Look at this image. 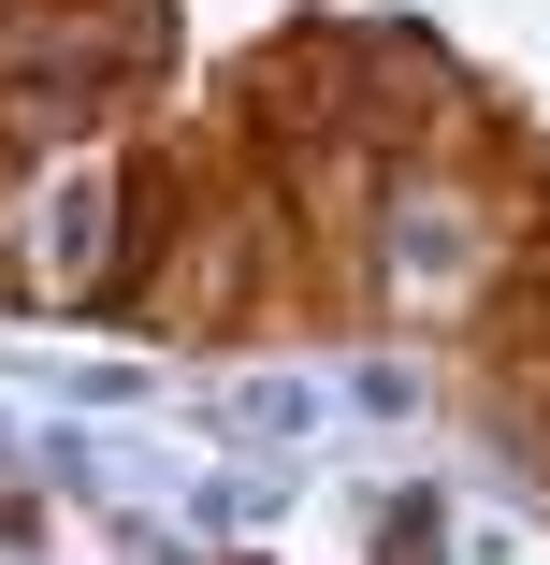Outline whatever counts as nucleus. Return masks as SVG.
<instances>
[{
    "label": "nucleus",
    "instance_id": "obj_1",
    "mask_svg": "<svg viewBox=\"0 0 550 565\" xmlns=\"http://www.w3.org/2000/svg\"><path fill=\"white\" fill-rule=\"evenodd\" d=\"M87 102H101V58L87 44H44L15 87H0V160H30V146H58L73 117H87Z\"/></svg>",
    "mask_w": 550,
    "mask_h": 565
}]
</instances>
